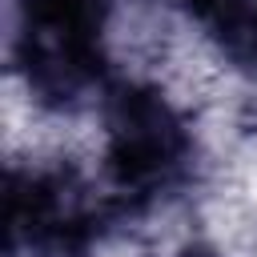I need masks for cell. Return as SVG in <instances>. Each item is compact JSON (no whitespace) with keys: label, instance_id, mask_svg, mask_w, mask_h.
<instances>
[{"label":"cell","instance_id":"3957f363","mask_svg":"<svg viewBox=\"0 0 257 257\" xmlns=\"http://www.w3.org/2000/svg\"><path fill=\"white\" fill-rule=\"evenodd\" d=\"M100 201L72 169H12L4 197L8 253L72 257L96 237Z\"/></svg>","mask_w":257,"mask_h":257},{"label":"cell","instance_id":"277c9868","mask_svg":"<svg viewBox=\"0 0 257 257\" xmlns=\"http://www.w3.org/2000/svg\"><path fill=\"white\" fill-rule=\"evenodd\" d=\"M213 32L221 36L225 52H229L241 68L257 72V0H237V4L229 8V16H225Z\"/></svg>","mask_w":257,"mask_h":257},{"label":"cell","instance_id":"7a4b0ae2","mask_svg":"<svg viewBox=\"0 0 257 257\" xmlns=\"http://www.w3.org/2000/svg\"><path fill=\"white\" fill-rule=\"evenodd\" d=\"M104 0H20L12 60L44 104H72L104 76Z\"/></svg>","mask_w":257,"mask_h":257},{"label":"cell","instance_id":"6da1fadb","mask_svg":"<svg viewBox=\"0 0 257 257\" xmlns=\"http://www.w3.org/2000/svg\"><path fill=\"white\" fill-rule=\"evenodd\" d=\"M193 157V137L173 100L149 84H120L104 100V181L128 201L145 205L169 193Z\"/></svg>","mask_w":257,"mask_h":257}]
</instances>
